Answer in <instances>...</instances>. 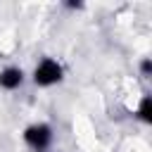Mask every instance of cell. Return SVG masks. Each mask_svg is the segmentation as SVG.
Returning <instances> with one entry per match:
<instances>
[{"mask_svg":"<svg viewBox=\"0 0 152 152\" xmlns=\"http://www.w3.org/2000/svg\"><path fill=\"white\" fill-rule=\"evenodd\" d=\"M52 138H55V133H52L50 124H31L24 128V142L33 152H45L52 145Z\"/></svg>","mask_w":152,"mask_h":152,"instance_id":"2","label":"cell"},{"mask_svg":"<svg viewBox=\"0 0 152 152\" xmlns=\"http://www.w3.org/2000/svg\"><path fill=\"white\" fill-rule=\"evenodd\" d=\"M140 74H142V78H150L152 76V62H150V57H145L140 62Z\"/></svg>","mask_w":152,"mask_h":152,"instance_id":"5","label":"cell"},{"mask_svg":"<svg viewBox=\"0 0 152 152\" xmlns=\"http://www.w3.org/2000/svg\"><path fill=\"white\" fill-rule=\"evenodd\" d=\"M64 76V69L57 59L52 57H43L36 66H33V83L40 86V88H50L55 83H59Z\"/></svg>","mask_w":152,"mask_h":152,"instance_id":"1","label":"cell"},{"mask_svg":"<svg viewBox=\"0 0 152 152\" xmlns=\"http://www.w3.org/2000/svg\"><path fill=\"white\" fill-rule=\"evenodd\" d=\"M24 83V71L19 66H5L0 71V88L2 90H17Z\"/></svg>","mask_w":152,"mask_h":152,"instance_id":"3","label":"cell"},{"mask_svg":"<svg viewBox=\"0 0 152 152\" xmlns=\"http://www.w3.org/2000/svg\"><path fill=\"white\" fill-rule=\"evenodd\" d=\"M135 116L142 121V124H152V97L150 95H142L138 109H135Z\"/></svg>","mask_w":152,"mask_h":152,"instance_id":"4","label":"cell"}]
</instances>
